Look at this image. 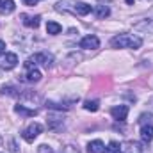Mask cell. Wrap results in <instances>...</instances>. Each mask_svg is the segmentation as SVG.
Instances as JSON below:
<instances>
[{
	"mask_svg": "<svg viewBox=\"0 0 153 153\" xmlns=\"http://www.w3.org/2000/svg\"><path fill=\"white\" fill-rule=\"evenodd\" d=\"M103 150H105V144L100 139H94L87 144V153H103Z\"/></svg>",
	"mask_w": 153,
	"mask_h": 153,
	"instance_id": "cell-11",
	"label": "cell"
},
{
	"mask_svg": "<svg viewBox=\"0 0 153 153\" xmlns=\"http://www.w3.org/2000/svg\"><path fill=\"white\" fill-rule=\"evenodd\" d=\"M134 2H135V0H126V4H134Z\"/></svg>",
	"mask_w": 153,
	"mask_h": 153,
	"instance_id": "cell-24",
	"label": "cell"
},
{
	"mask_svg": "<svg viewBox=\"0 0 153 153\" xmlns=\"http://www.w3.org/2000/svg\"><path fill=\"white\" fill-rule=\"evenodd\" d=\"M22 2H23L25 5H36V4H38L39 0H22Z\"/></svg>",
	"mask_w": 153,
	"mask_h": 153,
	"instance_id": "cell-23",
	"label": "cell"
},
{
	"mask_svg": "<svg viewBox=\"0 0 153 153\" xmlns=\"http://www.w3.org/2000/svg\"><path fill=\"white\" fill-rule=\"evenodd\" d=\"M0 146H2V137H0Z\"/></svg>",
	"mask_w": 153,
	"mask_h": 153,
	"instance_id": "cell-25",
	"label": "cell"
},
{
	"mask_svg": "<svg viewBox=\"0 0 153 153\" xmlns=\"http://www.w3.org/2000/svg\"><path fill=\"white\" fill-rule=\"evenodd\" d=\"M4 53H5V43H4V41L0 39V57H2Z\"/></svg>",
	"mask_w": 153,
	"mask_h": 153,
	"instance_id": "cell-22",
	"label": "cell"
},
{
	"mask_svg": "<svg viewBox=\"0 0 153 153\" xmlns=\"http://www.w3.org/2000/svg\"><path fill=\"white\" fill-rule=\"evenodd\" d=\"M14 112L25 116V117H32V116L38 114V111H36V109H27L25 105H20V103H18V105H14Z\"/></svg>",
	"mask_w": 153,
	"mask_h": 153,
	"instance_id": "cell-14",
	"label": "cell"
},
{
	"mask_svg": "<svg viewBox=\"0 0 153 153\" xmlns=\"http://www.w3.org/2000/svg\"><path fill=\"white\" fill-rule=\"evenodd\" d=\"M41 132H43V126H41L39 123H30V125L22 132V137H23L27 143H34V139L38 137Z\"/></svg>",
	"mask_w": 153,
	"mask_h": 153,
	"instance_id": "cell-4",
	"label": "cell"
},
{
	"mask_svg": "<svg viewBox=\"0 0 153 153\" xmlns=\"http://www.w3.org/2000/svg\"><path fill=\"white\" fill-rule=\"evenodd\" d=\"M7 148H9V153H20L18 144H16V141H14V139H11V141L7 143Z\"/></svg>",
	"mask_w": 153,
	"mask_h": 153,
	"instance_id": "cell-19",
	"label": "cell"
},
{
	"mask_svg": "<svg viewBox=\"0 0 153 153\" xmlns=\"http://www.w3.org/2000/svg\"><path fill=\"white\" fill-rule=\"evenodd\" d=\"M30 61L36 64V66H43V68H52V64H53V55L52 53H46V52H38V53H34L32 57H30Z\"/></svg>",
	"mask_w": 153,
	"mask_h": 153,
	"instance_id": "cell-2",
	"label": "cell"
},
{
	"mask_svg": "<svg viewBox=\"0 0 153 153\" xmlns=\"http://www.w3.org/2000/svg\"><path fill=\"white\" fill-rule=\"evenodd\" d=\"M22 22L25 27H30V29H38L39 23H41V16H29V14H22Z\"/></svg>",
	"mask_w": 153,
	"mask_h": 153,
	"instance_id": "cell-9",
	"label": "cell"
},
{
	"mask_svg": "<svg viewBox=\"0 0 153 153\" xmlns=\"http://www.w3.org/2000/svg\"><path fill=\"white\" fill-rule=\"evenodd\" d=\"M14 0H2V4H0V13L2 14H11L13 11H14Z\"/></svg>",
	"mask_w": 153,
	"mask_h": 153,
	"instance_id": "cell-15",
	"label": "cell"
},
{
	"mask_svg": "<svg viewBox=\"0 0 153 153\" xmlns=\"http://www.w3.org/2000/svg\"><path fill=\"white\" fill-rule=\"evenodd\" d=\"M121 153H144V148L141 143L135 141H125L121 144Z\"/></svg>",
	"mask_w": 153,
	"mask_h": 153,
	"instance_id": "cell-6",
	"label": "cell"
},
{
	"mask_svg": "<svg viewBox=\"0 0 153 153\" xmlns=\"http://www.w3.org/2000/svg\"><path fill=\"white\" fill-rule=\"evenodd\" d=\"M146 121H148V125H152L153 116L152 114H143L141 117H139V123H141V125H146Z\"/></svg>",
	"mask_w": 153,
	"mask_h": 153,
	"instance_id": "cell-20",
	"label": "cell"
},
{
	"mask_svg": "<svg viewBox=\"0 0 153 153\" xmlns=\"http://www.w3.org/2000/svg\"><path fill=\"white\" fill-rule=\"evenodd\" d=\"M41 80V71L39 70H29L25 75L22 76V82H27V84H34V82H39Z\"/></svg>",
	"mask_w": 153,
	"mask_h": 153,
	"instance_id": "cell-8",
	"label": "cell"
},
{
	"mask_svg": "<svg viewBox=\"0 0 153 153\" xmlns=\"http://www.w3.org/2000/svg\"><path fill=\"white\" fill-rule=\"evenodd\" d=\"M111 45L114 48H132V50H137L141 48L143 45V39L139 36H134V34H117L111 39Z\"/></svg>",
	"mask_w": 153,
	"mask_h": 153,
	"instance_id": "cell-1",
	"label": "cell"
},
{
	"mask_svg": "<svg viewBox=\"0 0 153 153\" xmlns=\"http://www.w3.org/2000/svg\"><path fill=\"white\" fill-rule=\"evenodd\" d=\"M103 153H121V144H117V143H109L107 144V148L103 150Z\"/></svg>",
	"mask_w": 153,
	"mask_h": 153,
	"instance_id": "cell-18",
	"label": "cell"
},
{
	"mask_svg": "<svg viewBox=\"0 0 153 153\" xmlns=\"http://www.w3.org/2000/svg\"><path fill=\"white\" fill-rule=\"evenodd\" d=\"M78 45H80V48H85V50H96V48H100V39L93 34H89V36H84L80 39Z\"/></svg>",
	"mask_w": 153,
	"mask_h": 153,
	"instance_id": "cell-5",
	"label": "cell"
},
{
	"mask_svg": "<svg viewBox=\"0 0 153 153\" xmlns=\"http://www.w3.org/2000/svg\"><path fill=\"white\" fill-rule=\"evenodd\" d=\"M38 153H53V150L50 146H46V144H41L38 148Z\"/></svg>",
	"mask_w": 153,
	"mask_h": 153,
	"instance_id": "cell-21",
	"label": "cell"
},
{
	"mask_svg": "<svg viewBox=\"0 0 153 153\" xmlns=\"http://www.w3.org/2000/svg\"><path fill=\"white\" fill-rule=\"evenodd\" d=\"M111 116L116 121H125L126 116H128V107L126 105H116V107L111 109Z\"/></svg>",
	"mask_w": 153,
	"mask_h": 153,
	"instance_id": "cell-7",
	"label": "cell"
},
{
	"mask_svg": "<svg viewBox=\"0 0 153 153\" xmlns=\"http://www.w3.org/2000/svg\"><path fill=\"white\" fill-rule=\"evenodd\" d=\"M0 4H2V0H0Z\"/></svg>",
	"mask_w": 153,
	"mask_h": 153,
	"instance_id": "cell-26",
	"label": "cell"
},
{
	"mask_svg": "<svg viewBox=\"0 0 153 153\" xmlns=\"http://www.w3.org/2000/svg\"><path fill=\"white\" fill-rule=\"evenodd\" d=\"M84 109L89 111V112H96L100 109V102L98 100H85L84 102Z\"/></svg>",
	"mask_w": 153,
	"mask_h": 153,
	"instance_id": "cell-17",
	"label": "cell"
},
{
	"mask_svg": "<svg viewBox=\"0 0 153 153\" xmlns=\"http://www.w3.org/2000/svg\"><path fill=\"white\" fill-rule=\"evenodd\" d=\"M46 32H48L50 36H57V34L62 32V27H61L57 22H48V23H46Z\"/></svg>",
	"mask_w": 153,
	"mask_h": 153,
	"instance_id": "cell-16",
	"label": "cell"
},
{
	"mask_svg": "<svg viewBox=\"0 0 153 153\" xmlns=\"http://www.w3.org/2000/svg\"><path fill=\"white\" fill-rule=\"evenodd\" d=\"M93 13H94L96 18L103 20V18H107V16L111 14V9H109L107 4H100V5H94V7H93Z\"/></svg>",
	"mask_w": 153,
	"mask_h": 153,
	"instance_id": "cell-10",
	"label": "cell"
},
{
	"mask_svg": "<svg viewBox=\"0 0 153 153\" xmlns=\"http://www.w3.org/2000/svg\"><path fill=\"white\" fill-rule=\"evenodd\" d=\"M64 125V117H61V116H55L52 114L48 117V128H52V130H57V128H61Z\"/></svg>",
	"mask_w": 153,
	"mask_h": 153,
	"instance_id": "cell-13",
	"label": "cell"
},
{
	"mask_svg": "<svg viewBox=\"0 0 153 153\" xmlns=\"http://www.w3.org/2000/svg\"><path fill=\"white\" fill-rule=\"evenodd\" d=\"M18 64V55L13 53V52H5L2 57H0V68L9 71V70H14Z\"/></svg>",
	"mask_w": 153,
	"mask_h": 153,
	"instance_id": "cell-3",
	"label": "cell"
},
{
	"mask_svg": "<svg viewBox=\"0 0 153 153\" xmlns=\"http://www.w3.org/2000/svg\"><path fill=\"white\" fill-rule=\"evenodd\" d=\"M141 139L144 143L153 141V125H143L141 126Z\"/></svg>",
	"mask_w": 153,
	"mask_h": 153,
	"instance_id": "cell-12",
	"label": "cell"
}]
</instances>
